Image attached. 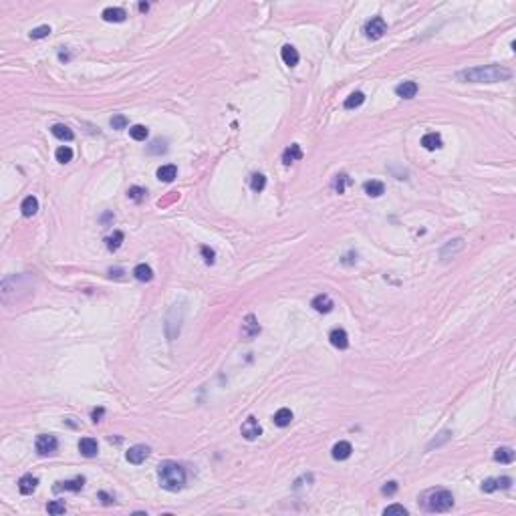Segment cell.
<instances>
[{
    "instance_id": "83f0119b",
    "label": "cell",
    "mask_w": 516,
    "mask_h": 516,
    "mask_svg": "<svg viewBox=\"0 0 516 516\" xmlns=\"http://www.w3.org/2000/svg\"><path fill=\"white\" fill-rule=\"evenodd\" d=\"M363 101H365V95L361 91H355V93H351V95L345 99L343 105H345V109H357V107L363 105Z\"/></svg>"
},
{
    "instance_id": "ee69618b",
    "label": "cell",
    "mask_w": 516,
    "mask_h": 516,
    "mask_svg": "<svg viewBox=\"0 0 516 516\" xmlns=\"http://www.w3.org/2000/svg\"><path fill=\"white\" fill-rule=\"evenodd\" d=\"M99 500H101L105 506H109V504H113L115 500H113V496L111 494H107V492H99Z\"/></svg>"
},
{
    "instance_id": "d4e9b609",
    "label": "cell",
    "mask_w": 516,
    "mask_h": 516,
    "mask_svg": "<svg viewBox=\"0 0 516 516\" xmlns=\"http://www.w3.org/2000/svg\"><path fill=\"white\" fill-rule=\"evenodd\" d=\"M51 131H53V135H55L57 139H61V141H71V139L75 137V133H73L69 127H67V125H63V123L53 125Z\"/></svg>"
},
{
    "instance_id": "30bf717a",
    "label": "cell",
    "mask_w": 516,
    "mask_h": 516,
    "mask_svg": "<svg viewBox=\"0 0 516 516\" xmlns=\"http://www.w3.org/2000/svg\"><path fill=\"white\" fill-rule=\"evenodd\" d=\"M395 93H397V97H402V99H413L415 95H418V83H415V81L399 83V85L395 87Z\"/></svg>"
},
{
    "instance_id": "bcb514c9",
    "label": "cell",
    "mask_w": 516,
    "mask_h": 516,
    "mask_svg": "<svg viewBox=\"0 0 516 516\" xmlns=\"http://www.w3.org/2000/svg\"><path fill=\"white\" fill-rule=\"evenodd\" d=\"M109 274H111V276H115V278H121L123 270H121V269H117V270H113V269H111V270H109Z\"/></svg>"
},
{
    "instance_id": "9a60e30c",
    "label": "cell",
    "mask_w": 516,
    "mask_h": 516,
    "mask_svg": "<svg viewBox=\"0 0 516 516\" xmlns=\"http://www.w3.org/2000/svg\"><path fill=\"white\" fill-rule=\"evenodd\" d=\"M422 145H424L426 149H429V152H434V149H440V147L444 145V141H442V135H440V133L429 131V133H426V135L422 137Z\"/></svg>"
},
{
    "instance_id": "603a6c76",
    "label": "cell",
    "mask_w": 516,
    "mask_h": 516,
    "mask_svg": "<svg viewBox=\"0 0 516 516\" xmlns=\"http://www.w3.org/2000/svg\"><path fill=\"white\" fill-rule=\"evenodd\" d=\"M280 57H282V61H285V65H289V67H294L298 63V53H296V48L292 45H285V46H282Z\"/></svg>"
},
{
    "instance_id": "7a4b0ae2",
    "label": "cell",
    "mask_w": 516,
    "mask_h": 516,
    "mask_svg": "<svg viewBox=\"0 0 516 516\" xmlns=\"http://www.w3.org/2000/svg\"><path fill=\"white\" fill-rule=\"evenodd\" d=\"M157 478H159V484L163 490L168 492H178L186 486V470L184 466L178 464V462H161L157 466Z\"/></svg>"
},
{
    "instance_id": "4316f807",
    "label": "cell",
    "mask_w": 516,
    "mask_h": 516,
    "mask_svg": "<svg viewBox=\"0 0 516 516\" xmlns=\"http://www.w3.org/2000/svg\"><path fill=\"white\" fill-rule=\"evenodd\" d=\"M494 460L500 462V464H510V462H514V450L512 448H498L494 452Z\"/></svg>"
},
{
    "instance_id": "4dcf8cb0",
    "label": "cell",
    "mask_w": 516,
    "mask_h": 516,
    "mask_svg": "<svg viewBox=\"0 0 516 516\" xmlns=\"http://www.w3.org/2000/svg\"><path fill=\"white\" fill-rule=\"evenodd\" d=\"M129 135H131V139H135V141H143L149 135V131H147L145 125H133L129 129Z\"/></svg>"
},
{
    "instance_id": "60d3db41",
    "label": "cell",
    "mask_w": 516,
    "mask_h": 516,
    "mask_svg": "<svg viewBox=\"0 0 516 516\" xmlns=\"http://www.w3.org/2000/svg\"><path fill=\"white\" fill-rule=\"evenodd\" d=\"M482 490H484V492H494V490H498V486H496V478H486L484 482H482Z\"/></svg>"
},
{
    "instance_id": "8992f818",
    "label": "cell",
    "mask_w": 516,
    "mask_h": 516,
    "mask_svg": "<svg viewBox=\"0 0 516 516\" xmlns=\"http://www.w3.org/2000/svg\"><path fill=\"white\" fill-rule=\"evenodd\" d=\"M83 486H85V478L83 476H77L73 480H65V482H57V484L53 486L55 492H79L83 490Z\"/></svg>"
},
{
    "instance_id": "836d02e7",
    "label": "cell",
    "mask_w": 516,
    "mask_h": 516,
    "mask_svg": "<svg viewBox=\"0 0 516 516\" xmlns=\"http://www.w3.org/2000/svg\"><path fill=\"white\" fill-rule=\"evenodd\" d=\"M48 35H51V26L48 24H43V26H37L30 30V39H45Z\"/></svg>"
},
{
    "instance_id": "7bdbcfd3",
    "label": "cell",
    "mask_w": 516,
    "mask_h": 516,
    "mask_svg": "<svg viewBox=\"0 0 516 516\" xmlns=\"http://www.w3.org/2000/svg\"><path fill=\"white\" fill-rule=\"evenodd\" d=\"M381 492L383 494H387V496H391V494H395L397 492V482H387V484L381 488Z\"/></svg>"
},
{
    "instance_id": "f546056e",
    "label": "cell",
    "mask_w": 516,
    "mask_h": 516,
    "mask_svg": "<svg viewBox=\"0 0 516 516\" xmlns=\"http://www.w3.org/2000/svg\"><path fill=\"white\" fill-rule=\"evenodd\" d=\"M55 157H57V161H61V163H69L71 159H73V149L69 147V145H61L57 152H55Z\"/></svg>"
},
{
    "instance_id": "b9f144b4",
    "label": "cell",
    "mask_w": 516,
    "mask_h": 516,
    "mask_svg": "<svg viewBox=\"0 0 516 516\" xmlns=\"http://www.w3.org/2000/svg\"><path fill=\"white\" fill-rule=\"evenodd\" d=\"M510 484H512V478H508V476L496 478V486H498V488H502V490H506V488H510Z\"/></svg>"
},
{
    "instance_id": "d6a6232c",
    "label": "cell",
    "mask_w": 516,
    "mask_h": 516,
    "mask_svg": "<svg viewBox=\"0 0 516 516\" xmlns=\"http://www.w3.org/2000/svg\"><path fill=\"white\" fill-rule=\"evenodd\" d=\"M264 186H266V178H264L262 174H254L252 179H250V188H252L254 192H262Z\"/></svg>"
},
{
    "instance_id": "ab89813d",
    "label": "cell",
    "mask_w": 516,
    "mask_h": 516,
    "mask_svg": "<svg viewBox=\"0 0 516 516\" xmlns=\"http://www.w3.org/2000/svg\"><path fill=\"white\" fill-rule=\"evenodd\" d=\"M165 141H159V139H156L154 143H152V147H149V154H163L165 152Z\"/></svg>"
},
{
    "instance_id": "4fadbf2b",
    "label": "cell",
    "mask_w": 516,
    "mask_h": 516,
    "mask_svg": "<svg viewBox=\"0 0 516 516\" xmlns=\"http://www.w3.org/2000/svg\"><path fill=\"white\" fill-rule=\"evenodd\" d=\"M37 486H39V480L32 476V474H24L21 480H19V490H21V494H24V496H28V494H32L37 490Z\"/></svg>"
},
{
    "instance_id": "ac0fdd59",
    "label": "cell",
    "mask_w": 516,
    "mask_h": 516,
    "mask_svg": "<svg viewBox=\"0 0 516 516\" xmlns=\"http://www.w3.org/2000/svg\"><path fill=\"white\" fill-rule=\"evenodd\" d=\"M301 157H303V149H301V145H298V143H292L291 147L285 149V154H282V163H285V165H291L292 161L301 159Z\"/></svg>"
},
{
    "instance_id": "d590c367",
    "label": "cell",
    "mask_w": 516,
    "mask_h": 516,
    "mask_svg": "<svg viewBox=\"0 0 516 516\" xmlns=\"http://www.w3.org/2000/svg\"><path fill=\"white\" fill-rule=\"evenodd\" d=\"M46 510H48V514H65L67 506H65V502H61V500H53V502H48V504H46Z\"/></svg>"
},
{
    "instance_id": "8fae6325",
    "label": "cell",
    "mask_w": 516,
    "mask_h": 516,
    "mask_svg": "<svg viewBox=\"0 0 516 516\" xmlns=\"http://www.w3.org/2000/svg\"><path fill=\"white\" fill-rule=\"evenodd\" d=\"M311 307L317 311V313H331L333 311V301H331V296L329 294H317L313 298V303H311Z\"/></svg>"
},
{
    "instance_id": "7c38bea8",
    "label": "cell",
    "mask_w": 516,
    "mask_h": 516,
    "mask_svg": "<svg viewBox=\"0 0 516 516\" xmlns=\"http://www.w3.org/2000/svg\"><path fill=\"white\" fill-rule=\"evenodd\" d=\"M329 341H331L333 347H337V349H347L349 347V335H347V331H343V329H333L331 335H329Z\"/></svg>"
},
{
    "instance_id": "cb8c5ba5",
    "label": "cell",
    "mask_w": 516,
    "mask_h": 516,
    "mask_svg": "<svg viewBox=\"0 0 516 516\" xmlns=\"http://www.w3.org/2000/svg\"><path fill=\"white\" fill-rule=\"evenodd\" d=\"M178 178V168L174 163H168V165H161L157 170V179L161 181H174Z\"/></svg>"
},
{
    "instance_id": "f35d334b",
    "label": "cell",
    "mask_w": 516,
    "mask_h": 516,
    "mask_svg": "<svg viewBox=\"0 0 516 516\" xmlns=\"http://www.w3.org/2000/svg\"><path fill=\"white\" fill-rule=\"evenodd\" d=\"M200 250H202V256H204L206 264H214V260H216L214 256H216V254H214V250H212L210 246H202V248H200Z\"/></svg>"
},
{
    "instance_id": "5bb4252c",
    "label": "cell",
    "mask_w": 516,
    "mask_h": 516,
    "mask_svg": "<svg viewBox=\"0 0 516 516\" xmlns=\"http://www.w3.org/2000/svg\"><path fill=\"white\" fill-rule=\"evenodd\" d=\"M351 452H353V446L349 442H337L335 446H333L331 456L335 460H347L349 456H351Z\"/></svg>"
},
{
    "instance_id": "7402d4cb",
    "label": "cell",
    "mask_w": 516,
    "mask_h": 516,
    "mask_svg": "<svg viewBox=\"0 0 516 516\" xmlns=\"http://www.w3.org/2000/svg\"><path fill=\"white\" fill-rule=\"evenodd\" d=\"M133 276H135L139 282H149L154 278V270L149 264H137L135 269H133Z\"/></svg>"
},
{
    "instance_id": "e0dca14e",
    "label": "cell",
    "mask_w": 516,
    "mask_h": 516,
    "mask_svg": "<svg viewBox=\"0 0 516 516\" xmlns=\"http://www.w3.org/2000/svg\"><path fill=\"white\" fill-rule=\"evenodd\" d=\"M464 248V240L462 238H456V240H450L448 242L444 248H442V252H440V256H442V260H448L450 258V254L454 256V254H458L460 250Z\"/></svg>"
},
{
    "instance_id": "d6986e66",
    "label": "cell",
    "mask_w": 516,
    "mask_h": 516,
    "mask_svg": "<svg viewBox=\"0 0 516 516\" xmlns=\"http://www.w3.org/2000/svg\"><path fill=\"white\" fill-rule=\"evenodd\" d=\"M21 210H22V216L30 218V216H35L39 212V200L35 196H26L21 204Z\"/></svg>"
},
{
    "instance_id": "52a82bcc",
    "label": "cell",
    "mask_w": 516,
    "mask_h": 516,
    "mask_svg": "<svg viewBox=\"0 0 516 516\" xmlns=\"http://www.w3.org/2000/svg\"><path fill=\"white\" fill-rule=\"evenodd\" d=\"M240 431H242V436H244L248 442H252V440H256V438L262 434V427H260V424H258L256 418H248V420L242 424Z\"/></svg>"
},
{
    "instance_id": "484cf974",
    "label": "cell",
    "mask_w": 516,
    "mask_h": 516,
    "mask_svg": "<svg viewBox=\"0 0 516 516\" xmlns=\"http://www.w3.org/2000/svg\"><path fill=\"white\" fill-rule=\"evenodd\" d=\"M292 422V411L289 407H280L276 413H274V424L278 427H287L289 424Z\"/></svg>"
},
{
    "instance_id": "1f68e13d",
    "label": "cell",
    "mask_w": 516,
    "mask_h": 516,
    "mask_svg": "<svg viewBox=\"0 0 516 516\" xmlns=\"http://www.w3.org/2000/svg\"><path fill=\"white\" fill-rule=\"evenodd\" d=\"M145 188H139V186H131L129 190H127V198L129 200H133V202H141V200L145 198Z\"/></svg>"
},
{
    "instance_id": "7dc6e473",
    "label": "cell",
    "mask_w": 516,
    "mask_h": 516,
    "mask_svg": "<svg viewBox=\"0 0 516 516\" xmlns=\"http://www.w3.org/2000/svg\"><path fill=\"white\" fill-rule=\"evenodd\" d=\"M147 8H149V4H147V2H141V4H139V10H141V12H145Z\"/></svg>"
},
{
    "instance_id": "5b68a950",
    "label": "cell",
    "mask_w": 516,
    "mask_h": 516,
    "mask_svg": "<svg viewBox=\"0 0 516 516\" xmlns=\"http://www.w3.org/2000/svg\"><path fill=\"white\" fill-rule=\"evenodd\" d=\"M365 35H367L369 39H373V41H377V39H381L387 32V24H385V21L381 19V16H373L371 21H367V24H365Z\"/></svg>"
},
{
    "instance_id": "f6af8a7d",
    "label": "cell",
    "mask_w": 516,
    "mask_h": 516,
    "mask_svg": "<svg viewBox=\"0 0 516 516\" xmlns=\"http://www.w3.org/2000/svg\"><path fill=\"white\" fill-rule=\"evenodd\" d=\"M103 413H105V409L103 407H97V409H93V413H91V418H93V422L97 424V422H101V418H103Z\"/></svg>"
},
{
    "instance_id": "ba28073f",
    "label": "cell",
    "mask_w": 516,
    "mask_h": 516,
    "mask_svg": "<svg viewBox=\"0 0 516 516\" xmlns=\"http://www.w3.org/2000/svg\"><path fill=\"white\" fill-rule=\"evenodd\" d=\"M149 448L147 446H143V444H137V446H131L129 450H127V454H125V458H127V462H131V464H141V462H145V458L149 456Z\"/></svg>"
},
{
    "instance_id": "8d00e7d4",
    "label": "cell",
    "mask_w": 516,
    "mask_h": 516,
    "mask_svg": "<svg viewBox=\"0 0 516 516\" xmlns=\"http://www.w3.org/2000/svg\"><path fill=\"white\" fill-rule=\"evenodd\" d=\"M127 125H129V121H127L125 115H121V113L119 115H113V117H111V127L113 129H125Z\"/></svg>"
},
{
    "instance_id": "ffe728a7",
    "label": "cell",
    "mask_w": 516,
    "mask_h": 516,
    "mask_svg": "<svg viewBox=\"0 0 516 516\" xmlns=\"http://www.w3.org/2000/svg\"><path fill=\"white\" fill-rule=\"evenodd\" d=\"M101 16L107 22H123L127 19V12L123 8H105Z\"/></svg>"
},
{
    "instance_id": "9c48e42d",
    "label": "cell",
    "mask_w": 516,
    "mask_h": 516,
    "mask_svg": "<svg viewBox=\"0 0 516 516\" xmlns=\"http://www.w3.org/2000/svg\"><path fill=\"white\" fill-rule=\"evenodd\" d=\"M260 333V325L256 321L254 314H246V319L242 323V337L244 339H254Z\"/></svg>"
},
{
    "instance_id": "f1b7e54d",
    "label": "cell",
    "mask_w": 516,
    "mask_h": 516,
    "mask_svg": "<svg viewBox=\"0 0 516 516\" xmlns=\"http://www.w3.org/2000/svg\"><path fill=\"white\" fill-rule=\"evenodd\" d=\"M123 238H125V236H123V232H119V230H117V232H113L111 236H107V238H105V244H107V248H109L111 252H115V250H117V248L121 246Z\"/></svg>"
},
{
    "instance_id": "277c9868",
    "label": "cell",
    "mask_w": 516,
    "mask_h": 516,
    "mask_svg": "<svg viewBox=\"0 0 516 516\" xmlns=\"http://www.w3.org/2000/svg\"><path fill=\"white\" fill-rule=\"evenodd\" d=\"M35 448H37V454H39V456H51V454L57 452L59 442H57V438L51 436V434H43V436L37 438Z\"/></svg>"
},
{
    "instance_id": "2e32d148",
    "label": "cell",
    "mask_w": 516,
    "mask_h": 516,
    "mask_svg": "<svg viewBox=\"0 0 516 516\" xmlns=\"http://www.w3.org/2000/svg\"><path fill=\"white\" fill-rule=\"evenodd\" d=\"M79 450H81V454L85 456V458H93V456H97V450H99L97 440H93V438H83V440L79 442Z\"/></svg>"
},
{
    "instance_id": "44dd1931",
    "label": "cell",
    "mask_w": 516,
    "mask_h": 516,
    "mask_svg": "<svg viewBox=\"0 0 516 516\" xmlns=\"http://www.w3.org/2000/svg\"><path fill=\"white\" fill-rule=\"evenodd\" d=\"M363 190H365V194H367V196H371V198H379V196H383V194H385V186H383V181H377V179L365 181Z\"/></svg>"
},
{
    "instance_id": "6da1fadb",
    "label": "cell",
    "mask_w": 516,
    "mask_h": 516,
    "mask_svg": "<svg viewBox=\"0 0 516 516\" xmlns=\"http://www.w3.org/2000/svg\"><path fill=\"white\" fill-rule=\"evenodd\" d=\"M460 81L468 83H498V81H508L512 77L510 69L500 65H484V67H474V69H466L456 75Z\"/></svg>"
},
{
    "instance_id": "74e56055",
    "label": "cell",
    "mask_w": 516,
    "mask_h": 516,
    "mask_svg": "<svg viewBox=\"0 0 516 516\" xmlns=\"http://www.w3.org/2000/svg\"><path fill=\"white\" fill-rule=\"evenodd\" d=\"M347 181H349V178L345 174H339L335 179H333V188H335L337 194H343L345 192V184H347Z\"/></svg>"
},
{
    "instance_id": "e575fe53",
    "label": "cell",
    "mask_w": 516,
    "mask_h": 516,
    "mask_svg": "<svg viewBox=\"0 0 516 516\" xmlns=\"http://www.w3.org/2000/svg\"><path fill=\"white\" fill-rule=\"evenodd\" d=\"M385 516H407V510L402 506V504H391L383 510Z\"/></svg>"
},
{
    "instance_id": "3957f363",
    "label": "cell",
    "mask_w": 516,
    "mask_h": 516,
    "mask_svg": "<svg viewBox=\"0 0 516 516\" xmlns=\"http://www.w3.org/2000/svg\"><path fill=\"white\" fill-rule=\"evenodd\" d=\"M454 506V496L446 488H436L424 494V508L429 512H448Z\"/></svg>"
}]
</instances>
